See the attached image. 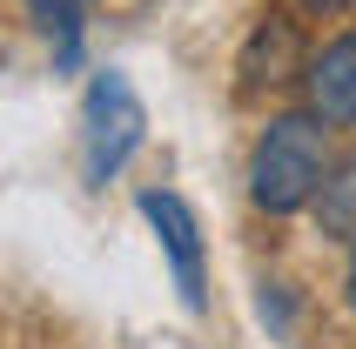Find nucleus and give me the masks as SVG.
Listing matches in <instances>:
<instances>
[{
	"mask_svg": "<svg viewBox=\"0 0 356 349\" xmlns=\"http://www.w3.org/2000/svg\"><path fill=\"white\" fill-rule=\"evenodd\" d=\"M330 181V135L316 115H276L262 128L256 155H249V195L269 215H296L309 209Z\"/></svg>",
	"mask_w": 356,
	"mask_h": 349,
	"instance_id": "f257e3e1",
	"label": "nucleus"
},
{
	"mask_svg": "<svg viewBox=\"0 0 356 349\" xmlns=\"http://www.w3.org/2000/svg\"><path fill=\"white\" fill-rule=\"evenodd\" d=\"M141 135H148V108H141L135 81L121 67H95L88 95H81V174H88V188H108L141 148Z\"/></svg>",
	"mask_w": 356,
	"mask_h": 349,
	"instance_id": "f03ea898",
	"label": "nucleus"
},
{
	"mask_svg": "<svg viewBox=\"0 0 356 349\" xmlns=\"http://www.w3.org/2000/svg\"><path fill=\"white\" fill-rule=\"evenodd\" d=\"M141 222L155 229L161 255H168V269H175V289L188 309H202L209 302V275H202V229H195V215H188V202L168 188H141Z\"/></svg>",
	"mask_w": 356,
	"mask_h": 349,
	"instance_id": "7ed1b4c3",
	"label": "nucleus"
},
{
	"mask_svg": "<svg viewBox=\"0 0 356 349\" xmlns=\"http://www.w3.org/2000/svg\"><path fill=\"white\" fill-rule=\"evenodd\" d=\"M302 95H309V115L323 128L356 121V34H337L323 54L302 60Z\"/></svg>",
	"mask_w": 356,
	"mask_h": 349,
	"instance_id": "20e7f679",
	"label": "nucleus"
},
{
	"mask_svg": "<svg viewBox=\"0 0 356 349\" xmlns=\"http://www.w3.org/2000/svg\"><path fill=\"white\" fill-rule=\"evenodd\" d=\"M296 67V27L289 20H262L249 34V54H242V88H262V81H289Z\"/></svg>",
	"mask_w": 356,
	"mask_h": 349,
	"instance_id": "39448f33",
	"label": "nucleus"
},
{
	"mask_svg": "<svg viewBox=\"0 0 356 349\" xmlns=\"http://www.w3.org/2000/svg\"><path fill=\"white\" fill-rule=\"evenodd\" d=\"M88 7H95V0H27V14L54 34V60L60 67L81 60V20H88Z\"/></svg>",
	"mask_w": 356,
	"mask_h": 349,
	"instance_id": "423d86ee",
	"label": "nucleus"
},
{
	"mask_svg": "<svg viewBox=\"0 0 356 349\" xmlns=\"http://www.w3.org/2000/svg\"><path fill=\"white\" fill-rule=\"evenodd\" d=\"M316 215H323L330 235H350V242H356V161L337 174V181H323V209Z\"/></svg>",
	"mask_w": 356,
	"mask_h": 349,
	"instance_id": "0eeeda50",
	"label": "nucleus"
},
{
	"mask_svg": "<svg viewBox=\"0 0 356 349\" xmlns=\"http://www.w3.org/2000/svg\"><path fill=\"white\" fill-rule=\"evenodd\" d=\"M309 14H343V7H356V0H302Z\"/></svg>",
	"mask_w": 356,
	"mask_h": 349,
	"instance_id": "6e6552de",
	"label": "nucleus"
},
{
	"mask_svg": "<svg viewBox=\"0 0 356 349\" xmlns=\"http://www.w3.org/2000/svg\"><path fill=\"white\" fill-rule=\"evenodd\" d=\"M350 302H356V249H350Z\"/></svg>",
	"mask_w": 356,
	"mask_h": 349,
	"instance_id": "1a4fd4ad",
	"label": "nucleus"
}]
</instances>
